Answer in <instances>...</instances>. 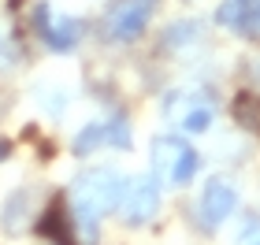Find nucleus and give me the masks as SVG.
<instances>
[{
    "instance_id": "1",
    "label": "nucleus",
    "mask_w": 260,
    "mask_h": 245,
    "mask_svg": "<svg viewBox=\"0 0 260 245\" xmlns=\"http://www.w3.org/2000/svg\"><path fill=\"white\" fill-rule=\"evenodd\" d=\"M123 186H126V179L115 167H86L71 182V193H67L71 216H75V223L86 227V234H97L101 219L119 212Z\"/></svg>"
},
{
    "instance_id": "2",
    "label": "nucleus",
    "mask_w": 260,
    "mask_h": 245,
    "mask_svg": "<svg viewBox=\"0 0 260 245\" xmlns=\"http://www.w3.org/2000/svg\"><path fill=\"white\" fill-rule=\"evenodd\" d=\"M149 160H152V174L160 179V186H190L193 174L201 171V153L179 134L152 137Z\"/></svg>"
},
{
    "instance_id": "3",
    "label": "nucleus",
    "mask_w": 260,
    "mask_h": 245,
    "mask_svg": "<svg viewBox=\"0 0 260 245\" xmlns=\"http://www.w3.org/2000/svg\"><path fill=\"white\" fill-rule=\"evenodd\" d=\"M164 119L182 134H208L212 123H216V104L197 86L171 89L168 97H164Z\"/></svg>"
},
{
    "instance_id": "4",
    "label": "nucleus",
    "mask_w": 260,
    "mask_h": 245,
    "mask_svg": "<svg viewBox=\"0 0 260 245\" xmlns=\"http://www.w3.org/2000/svg\"><path fill=\"white\" fill-rule=\"evenodd\" d=\"M160 0H112L104 11V38L115 45H130L149 30Z\"/></svg>"
},
{
    "instance_id": "5",
    "label": "nucleus",
    "mask_w": 260,
    "mask_h": 245,
    "mask_svg": "<svg viewBox=\"0 0 260 245\" xmlns=\"http://www.w3.org/2000/svg\"><path fill=\"white\" fill-rule=\"evenodd\" d=\"M160 179L156 174H134L126 179L123 186V201H119V212L126 219V227H149L160 212Z\"/></svg>"
},
{
    "instance_id": "6",
    "label": "nucleus",
    "mask_w": 260,
    "mask_h": 245,
    "mask_svg": "<svg viewBox=\"0 0 260 245\" xmlns=\"http://www.w3.org/2000/svg\"><path fill=\"white\" fill-rule=\"evenodd\" d=\"M134 137H130V123L123 115H108V119H97V123H86L82 130L75 134V156H93L97 149H130Z\"/></svg>"
},
{
    "instance_id": "7",
    "label": "nucleus",
    "mask_w": 260,
    "mask_h": 245,
    "mask_svg": "<svg viewBox=\"0 0 260 245\" xmlns=\"http://www.w3.org/2000/svg\"><path fill=\"white\" fill-rule=\"evenodd\" d=\"M34 30H38V38L49 45L52 52H75L86 26H82V19L75 15H60V11H52L49 4H38L34 8Z\"/></svg>"
},
{
    "instance_id": "8",
    "label": "nucleus",
    "mask_w": 260,
    "mask_h": 245,
    "mask_svg": "<svg viewBox=\"0 0 260 245\" xmlns=\"http://www.w3.org/2000/svg\"><path fill=\"white\" fill-rule=\"evenodd\" d=\"M234 208H238V186H234L231 179H223V174L208 179L205 190H201V197H197V219H201V227L216 230L219 223H227V219L234 216Z\"/></svg>"
},
{
    "instance_id": "9",
    "label": "nucleus",
    "mask_w": 260,
    "mask_h": 245,
    "mask_svg": "<svg viewBox=\"0 0 260 245\" xmlns=\"http://www.w3.org/2000/svg\"><path fill=\"white\" fill-rule=\"evenodd\" d=\"M190 45H193V49H197V45H205L197 22H175V26L164 33V49L175 52V56H186V52H190Z\"/></svg>"
},
{
    "instance_id": "10",
    "label": "nucleus",
    "mask_w": 260,
    "mask_h": 245,
    "mask_svg": "<svg viewBox=\"0 0 260 245\" xmlns=\"http://www.w3.org/2000/svg\"><path fill=\"white\" fill-rule=\"evenodd\" d=\"M234 119H238L242 130L260 134V97L256 93H238L234 97Z\"/></svg>"
},
{
    "instance_id": "11",
    "label": "nucleus",
    "mask_w": 260,
    "mask_h": 245,
    "mask_svg": "<svg viewBox=\"0 0 260 245\" xmlns=\"http://www.w3.org/2000/svg\"><path fill=\"white\" fill-rule=\"evenodd\" d=\"M38 234L52 238V241H67L71 238V223H67V216H63V204H52L49 212L38 219Z\"/></svg>"
},
{
    "instance_id": "12",
    "label": "nucleus",
    "mask_w": 260,
    "mask_h": 245,
    "mask_svg": "<svg viewBox=\"0 0 260 245\" xmlns=\"http://www.w3.org/2000/svg\"><path fill=\"white\" fill-rule=\"evenodd\" d=\"M238 33H245L249 41H256V45H260V0H245V11H242Z\"/></svg>"
},
{
    "instance_id": "13",
    "label": "nucleus",
    "mask_w": 260,
    "mask_h": 245,
    "mask_svg": "<svg viewBox=\"0 0 260 245\" xmlns=\"http://www.w3.org/2000/svg\"><path fill=\"white\" fill-rule=\"evenodd\" d=\"M242 11H245V0H223V4L216 8V22H219V26H227V30H238Z\"/></svg>"
},
{
    "instance_id": "14",
    "label": "nucleus",
    "mask_w": 260,
    "mask_h": 245,
    "mask_svg": "<svg viewBox=\"0 0 260 245\" xmlns=\"http://www.w3.org/2000/svg\"><path fill=\"white\" fill-rule=\"evenodd\" d=\"M26 216V193H11V201H8V208H4V223L11 227V219H22Z\"/></svg>"
},
{
    "instance_id": "15",
    "label": "nucleus",
    "mask_w": 260,
    "mask_h": 245,
    "mask_svg": "<svg viewBox=\"0 0 260 245\" xmlns=\"http://www.w3.org/2000/svg\"><path fill=\"white\" fill-rule=\"evenodd\" d=\"M242 241H260V223H256V219H253V227L242 230Z\"/></svg>"
},
{
    "instance_id": "16",
    "label": "nucleus",
    "mask_w": 260,
    "mask_h": 245,
    "mask_svg": "<svg viewBox=\"0 0 260 245\" xmlns=\"http://www.w3.org/2000/svg\"><path fill=\"white\" fill-rule=\"evenodd\" d=\"M8 153H11V145H8V142H0V163L8 160Z\"/></svg>"
}]
</instances>
